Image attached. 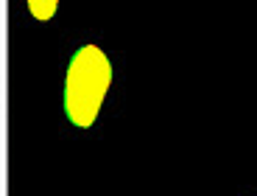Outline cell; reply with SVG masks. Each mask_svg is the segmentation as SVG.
Wrapping results in <instances>:
<instances>
[{"mask_svg":"<svg viewBox=\"0 0 257 196\" xmlns=\"http://www.w3.org/2000/svg\"><path fill=\"white\" fill-rule=\"evenodd\" d=\"M112 84V65L98 45H84L70 59L64 76V112L76 126L95 124L106 90Z\"/></svg>","mask_w":257,"mask_h":196,"instance_id":"6da1fadb","label":"cell"},{"mask_svg":"<svg viewBox=\"0 0 257 196\" xmlns=\"http://www.w3.org/2000/svg\"><path fill=\"white\" fill-rule=\"evenodd\" d=\"M56 6H59V0H28V12L37 20H42V23L56 14Z\"/></svg>","mask_w":257,"mask_h":196,"instance_id":"7a4b0ae2","label":"cell"}]
</instances>
